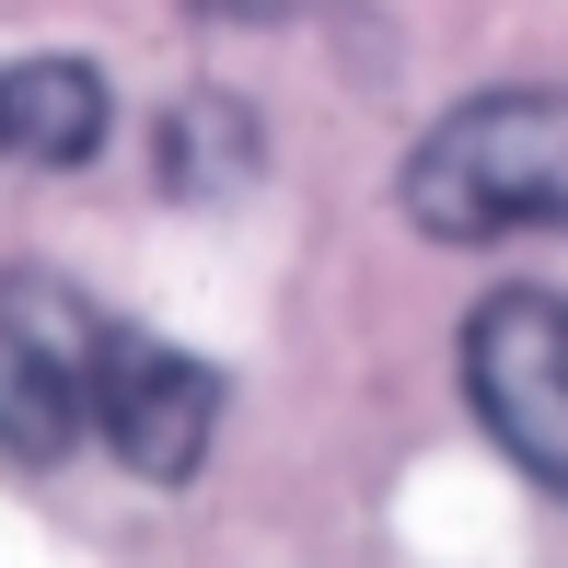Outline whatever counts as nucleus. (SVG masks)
<instances>
[{"mask_svg":"<svg viewBox=\"0 0 568 568\" xmlns=\"http://www.w3.org/2000/svg\"><path fill=\"white\" fill-rule=\"evenodd\" d=\"M93 442H105L128 476L186 487L197 464H210V442H221V372L197 348L105 325V359H93Z\"/></svg>","mask_w":568,"mask_h":568,"instance_id":"20e7f679","label":"nucleus"},{"mask_svg":"<svg viewBox=\"0 0 568 568\" xmlns=\"http://www.w3.org/2000/svg\"><path fill=\"white\" fill-rule=\"evenodd\" d=\"M197 12H221V23H278V12H302V0H197Z\"/></svg>","mask_w":568,"mask_h":568,"instance_id":"0eeeda50","label":"nucleus"},{"mask_svg":"<svg viewBox=\"0 0 568 568\" xmlns=\"http://www.w3.org/2000/svg\"><path fill=\"white\" fill-rule=\"evenodd\" d=\"M105 70L93 59H0V163L70 174L105 151Z\"/></svg>","mask_w":568,"mask_h":568,"instance_id":"39448f33","label":"nucleus"},{"mask_svg":"<svg viewBox=\"0 0 568 568\" xmlns=\"http://www.w3.org/2000/svg\"><path fill=\"white\" fill-rule=\"evenodd\" d=\"M464 406L476 429L568 510V291H487L464 314Z\"/></svg>","mask_w":568,"mask_h":568,"instance_id":"f03ea898","label":"nucleus"},{"mask_svg":"<svg viewBox=\"0 0 568 568\" xmlns=\"http://www.w3.org/2000/svg\"><path fill=\"white\" fill-rule=\"evenodd\" d=\"M406 221L429 244H510V232H568V93H476L406 151L395 174Z\"/></svg>","mask_w":568,"mask_h":568,"instance_id":"f257e3e1","label":"nucleus"},{"mask_svg":"<svg viewBox=\"0 0 568 568\" xmlns=\"http://www.w3.org/2000/svg\"><path fill=\"white\" fill-rule=\"evenodd\" d=\"M93 359H105V314L47 267H0V453L59 464L93 429Z\"/></svg>","mask_w":568,"mask_h":568,"instance_id":"7ed1b4c3","label":"nucleus"},{"mask_svg":"<svg viewBox=\"0 0 568 568\" xmlns=\"http://www.w3.org/2000/svg\"><path fill=\"white\" fill-rule=\"evenodd\" d=\"M244 163H255V128H244V105H221V93H186V105L163 116V186L221 197Z\"/></svg>","mask_w":568,"mask_h":568,"instance_id":"423d86ee","label":"nucleus"}]
</instances>
